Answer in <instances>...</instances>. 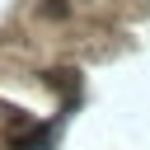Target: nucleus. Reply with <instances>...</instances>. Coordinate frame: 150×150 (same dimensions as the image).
Here are the masks:
<instances>
[{
    "label": "nucleus",
    "instance_id": "nucleus-1",
    "mask_svg": "<svg viewBox=\"0 0 150 150\" xmlns=\"http://www.w3.org/2000/svg\"><path fill=\"white\" fill-rule=\"evenodd\" d=\"M42 14H47V19H61V14H66V0H47Z\"/></svg>",
    "mask_w": 150,
    "mask_h": 150
}]
</instances>
